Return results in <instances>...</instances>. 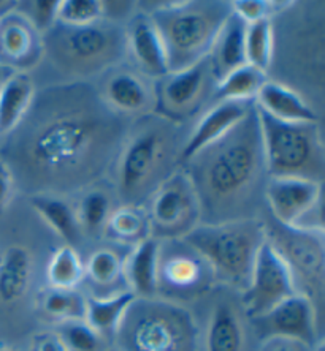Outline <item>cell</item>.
Segmentation results:
<instances>
[{"label":"cell","instance_id":"obj_21","mask_svg":"<svg viewBox=\"0 0 325 351\" xmlns=\"http://www.w3.org/2000/svg\"><path fill=\"white\" fill-rule=\"evenodd\" d=\"M256 106L284 122H319V114L300 92L280 81L268 80L256 97Z\"/></svg>","mask_w":325,"mask_h":351},{"label":"cell","instance_id":"obj_37","mask_svg":"<svg viewBox=\"0 0 325 351\" xmlns=\"http://www.w3.org/2000/svg\"><path fill=\"white\" fill-rule=\"evenodd\" d=\"M289 5L291 3L271 2V0H235L230 2V8L232 13L240 16L246 24H251L260 19H271L275 14L284 12Z\"/></svg>","mask_w":325,"mask_h":351},{"label":"cell","instance_id":"obj_4","mask_svg":"<svg viewBox=\"0 0 325 351\" xmlns=\"http://www.w3.org/2000/svg\"><path fill=\"white\" fill-rule=\"evenodd\" d=\"M43 58L71 80H86L122 64L127 56L126 29L116 19L103 18L94 24L56 23L41 35Z\"/></svg>","mask_w":325,"mask_h":351},{"label":"cell","instance_id":"obj_40","mask_svg":"<svg viewBox=\"0 0 325 351\" xmlns=\"http://www.w3.org/2000/svg\"><path fill=\"white\" fill-rule=\"evenodd\" d=\"M29 351H70L56 332H40L34 335Z\"/></svg>","mask_w":325,"mask_h":351},{"label":"cell","instance_id":"obj_11","mask_svg":"<svg viewBox=\"0 0 325 351\" xmlns=\"http://www.w3.org/2000/svg\"><path fill=\"white\" fill-rule=\"evenodd\" d=\"M218 78L211 69L208 56L188 69L170 71L164 78L154 81V114L183 125L205 106H211Z\"/></svg>","mask_w":325,"mask_h":351},{"label":"cell","instance_id":"obj_42","mask_svg":"<svg viewBox=\"0 0 325 351\" xmlns=\"http://www.w3.org/2000/svg\"><path fill=\"white\" fill-rule=\"evenodd\" d=\"M0 351H13V350H10V348H0Z\"/></svg>","mask_w":325,"mask_h":351},{"label":"cell","instance_id":"obj_20","mask_svg":"<svg viewBox=\"0 0 325 351\" xmlns=\"http://www.w3.org/2000/svg\"><path fill=\"white\" fill-rule=\"evenodd\" d=\"M252 106H254V101H219L211 105L184 141L181 156H179L181 167L195 154L224 136L230 128H234L241 119L246 117Z\"/></svg>","mask_w":325,"mask_h":351},{"label":"cell","instance_id":"obj_16","mask_svg":"<svg viewBox=\"0 0 325 351\" xmlns=\"http://www.w3.org/2000/svg\"><path fill=\"white\" fill-rule=\"evenodd\" d=\"M249 326L260 342L270 337L295 339L313 347L319 342L316 306L302 293L292 294L264 315L249 318Z\"/></svg>","mask_w":325,"mask_h":351},{"label":"cell","instance_id":"obj_2","mask_svg":"<svg viewBox=\"0 0 325 351\" xmlns=\"http://www.w3.org/2000/svg\"><path fill=\"white\" fill-rule=\"evenodd\" d=\"M181 168L197 192L202 223L256 219L268 182L256 103L245 119Z\"/></svg>","mask_w":325,"mask_h":351},{"label":"cell","instance_id":"obj_33","mask_svg":"<svg viewBox=\"0 0 325 351\" xmlns=\"http://www.w3.org/2000/svg\"><path fill=\"white\" fill-rule=\"evenodd\" d=\"M273 19H260L246 27V60L262 71L270 70L275 46H273Z\"/></svg>","mask_w":325,"mask_h":351},{"label":"cell","instance_id":"obj_28","mask_svg":"<svg viewBox=\"0 0 325 351\" xmlns=\"http://www.w3.org/2000/svg\"><path fill=\"white\" fill-rule=\"evenodd\" d=\"M267 81L265 71L246 64L219 80L211 105L219 101H254Z\"/></svg>","mask_w":325,"mask_h":351},{"label":"cell","instance_id":"obj_26","mask_svg":"<svg viewBox=\"0 0 325 351\" xmlns=\"http://www.w3.org/2000/svg\"><path fill=\"white\" fill-rule=\"evenodd\" d=\"M30 206L41 220L59 234L69 245L74 247L81 236V228L76 219V210L64 196L38 193L30 196Z\"/></svg>","mask_w":325,"mask_h":351},{"label":"cell","instance_id":"obj_1","mask_svg":"<svg viewBox=\"0 0 325 351\" xmlns=\"http://www.w3.org/2000/svg\"><path fill=\"white\" fill-rule=\"evenodd\" d=\"M127 122L85 81L48 87L12 133L5 163L32 195L80 192L116 163Z\"/></svg>","mask_w":325,"mask_h":351},{"label":"cell","instance_id":"obj_18","mask_svg":"<svg viewBox=\"0 0 325 351\" xmlns=\"http://www.w3.org/2000/svg\"><path fill=\"white\" fill-rule=\"evenodd\" d=\"M124 29L127 56L133 62V69L153 81L168 75L167 54L151 16L144 12L133 14Z\"/></svg>","mask_w":325,"mask_h":351},{"label":"cell","instance_id":"obj_41","mask_svg":"<svg viewBox=\"0 0 325 351\" xmlns=\"http://www.w3.org/2000/svg\"><path fill=\"white\" fill-rule=\"evenodd\" d=\"M14 190V179L12 169L5 160H0V214L7 209L13 196Z\"/></svg>","mask_w":325,"mask_h":351},{"label":"cell","instance_id":"obj_23","mask_svg":"<svg viewBox=\"0 0 325 351\" xmlns=\"http://www.w3.org/2000/svg\"><path fill=\"white\" fill-rule=\"evenodd\" d=\"M159 241L148 236L137 242L124 261L122 276L137 298L157 296Z\"/></svg>","mask_w":325,"mask_h":351},{"label":"cell","instance_id":"obj_19","mask_svg":"<svg viewBox=\"0 0 325 351\" xmlns=\"http://www.w3.org/2000/svg\"><path fill=\"white\" fill-rule=\"evenodd\" d=\"M249 318L240 301L223 294L210 311L205 334V351H247Z\"/></svg>","mask_w":325,"mask_h":351},{"label":"cell","instance_id":"obj_14","mask_svg":"<svg viewBox=\"0 0 325 351\" xmlns=\"http://www.w3.org/2000/svg\"><path fill=\"white\" fill-rule=\"evenodd\" d=\"M298 293L286 261L267 239L257 250L249 282L241 291L240 304L247 318L259 317Z\"/></svg>","mask_w":325,"mask_h":351},{"label":"cell","instance_id":"obj_29","mask_svg":"<svg viewBox=\"0 0 325 351\" xmlns=\"http://www.w3.org/2000/svg\"><path fill=\"white\" fill-rule=\"evenodd\" d=\"M85 276V265L71 245H62L56 250L46 269L49 288L58 290H76Z\"/></svg>","mask_w":325,"mask_h":351},{"label":"cell","instance_id":"obj_10","mask_svg":"<svg viewBox=\"0 0 325 351\" xmlns=\"http://www.w3.org/2000/svg\"><path fill=\"white\" fill-rule=\"evenodd\" d=\"M146 204L149 236L157 241L181 239L202 223L197 192L183 168L168 176Z\"/></svg>","mask_w":325,"mask_h":351},{"label":"cell","instance_id":"obj_3","mask_svg":"<svg viewBox=\"0 0 325 351\" xmlns=\"http://www.w3.org/2000/svg\"><path fill=\"white\" fill-rule=\"evenodd\" d=\"M183 125L157 114L135 119L116 158V193L121 206L144 208L168 176L181 168Z\"/></svg>","mask_w":325,"mask_h":351},{"label":"cell","instance_id":"obj_8","mask_svg":"<svg viewBox=\"0 0 325 351\" xmlns=\"http://www.w3.org/2000/svg\"><path fill=\"white\" fill-rule=\"evenodd\" d=\"M257 116L268 178H297L322 184L325 147L319 122H284L259 108Z\"/></svg>","mask_w":325,"mask_h":351},{"label":"cell","instance_id":"obj_38","mask_svg":"<svg viewBox=\"0 0 325 351\" xmlns=\"http://www.w3.org/2000/svg\"><path fill=\"white\" fill-rule=\"evenodd\" d=\"M21 12L27 18L34 27L43 35L56 21H58V12L60 0H34V2H23L16 3Z\"/></svg>","mask_w":325,"mask_h":351},{"label":"cell","instance_id":"obj_25","mask_svg":"<svg viewBox=\"0 0 325 351\" xmlns=\"http://www.w3.org/2000/svg\"><path fill=\"white\" fill-rule=\"evenodd\" d=\"M32 256L23 245H12L0 260V302L16 304L29 291Z\"/></svg>","mask_w":325,"mask_h":351},{"label":"cell","instance_id":"obj_30","mask_svg":"<svg viewBox=\"0 0 325 351\" xmlns=\"http://www.w3.org/2000/svg\"><path fill=\"white\" fill-rule=\"evenodd\" d=\"M105 233L124 242H140L149 236L146 209L140 206H120L108 219Z\"/></svg>","mask_w":325,"mask_h":351},{"label":"cell","instance_id":"obj_15","mask_svg":"<svg viewBox=\"0 0 325 351\" xmlns=\"http://www.w3.org/2000/svg\"><path fill=\"white\" fill-rule=\"evenodd\" d=\"M97 92L113 112L127 121L154 114V81L133 66L117 65L105 71Z\"/></svg>","mask_w":325,"mask_h":351},{"label":"cell","instance_id":"obj_39","mask_svg":"<svg viewBox=\"0 0 325 351\" xmlns=\"http://www.w3.org/2000/svg\"><path fill=\"white\" fill-rule=\"evenodd\" d=\"M259 351H322V340H319L316 347H313L295 339L270 337L262 340Z\"/></svg>","mask_w":325,"mask_h":351},{"label":"cell","instance_id":"obj_36","mask_svg":"<svg viewBox=\"0 0 325 351\" xmlns=\"http://www.w3.org/2000/svg\"><path fill=\"white\" fill-rule=\"evenodd\" d=\"M105 18V2L100 0H60L58 23L87 25Z\"/></svg>","mask_w":325,"mask_h":351},{"label":"cell","instance_id":"obj_7","mask_svg":"<svg viewBox=\"0 0 325 351\" xmlns=\"http://www.w3.org/2000/svg\"><path fill=\"white\" fill-rule=\"evenodd\" d=\"M181 239L208 263L216 282L241 293L249 282L257 250L265 241V228L259 219L200 223Z\"/></svg>","mask_w":325,"mask_h":351},{"label":"cell","instance_id":"obj_43","mask_svg":"<svg viewBox=\"0 0 325 351\" xmlns=\"http://www.w3.org/2000/svg\"><path fill=\"white\" fill-rule=\"evenodd\" d=\"M108 351H110V350H108ZM116 351H117V350H116Z\"/></svg>","mask_w":325,"mask_h":351},{"label":"cell","instance_id":"obj_34","mask_svg":"<svg viewBox=\"0 0 325 351\" xmlns=\"http://www.w3.org/2000/svg\"><path fill=\"white\" fill-rule=\"evenodd\" d=\"M54 332L70 351H108L107 339L85 319L62 322Z\"/></svg>","mask_w":325,"mask_h":351},{"label":"cell","instance_id":"obj_17","mask_svg":"<svg viewBox=\"0 0 325 351\" xmlns=\"http://www.w3.org/2000/svg\"><path fill=\"white\" fill-rule=\"evenodd\" d=\"M43 59V37L34 24L18 12L10 10L0 16V69L24 71Z\"/></svg>","mask_w":325,"mask_h":351},{"label":"cell","instance_id":"obj_13","mask_svg":"<svg viewBox=\"0 0 325 351\" xmlns=\"http://www.w3.org/2000/svg\"><path fill=\"white\" fill-rule=\"evenodd\" d=\"M265 203L271 219L298 230L324 231L322 184L297 178H268Z\"/></svg>","mask_w":325,"mask_h":351},{"label":"cell","instance_id":"obj_22","mask_svg":"<svg viewBox=\"0 0 325 351\" xmlns=\"http://www.w3.org/2000/svg\"><path fill=\"white\" fill-rule=\"evenodd\" d=\"M246 27L247 24L235 13H230L221 25L214 43L208 54L211 69L216 78L223 80L225 75L247 64L246 60Z\"/></svg>","mask_w":325,"mask_h":351},{"label":"cell","instance_id":"obj_6","mask_svg":"<svg viewBox=\"0 0 325 351\" xmlns=\"http://www.w3.org/2000/svg\"><path fill=\"white\" fill-rule=\"evenodd\" d=\"M117 351H197L199 326L183 304L137 298L115 334Z\"/></svg>","mask_w":325,"mask_h":351},{"label":"cell","instance_id":"obj_32","mask_svg":"<svg viewBox=\"0 0 325 351\" xmlns=\"http://www.w3.org/2000/svg\"><path fill=\"white\" fill-rule=\"evenodd\" d=\"M40 307L46 317L58 323L85 319L86 298L76 290L48 288L40 296Z\"/></svg>","mask_w":325,"mask_h":351},{"label":"cell","instance_id":"obj_27","mask_svg":"<svg viewBox=\"0 0 325 351\" xmlns=\"http://www.w3.org/2000/svg\"><path fill=\"white\" fill-rule=\"evenodd\" d=\"M137 296L131 290L105 298H86L85 322L102 334L103 337H115L124 313Z\"/></svg>","mask_w":325,"mask_h":351},{"label":"cell","instance_id":"obj_31","mask_svg":"<svg viewBox=\"0 0 325 351\" xmlns=\"http://www.w3.org/2000/svg\"><path fill=\"white\" fill-rule=\"evenodd\" d=\"M76 210L81 233H105V226L108 223L113 209L110 195L102 189H87L82 198L80 199Z\"/></svg>","mask_w":325,"mask_h":351},{"label":"cell","instance_id":"obj_35","mask_svg":"<svg viewBox=\"0 0 325 351\" xmlns=\"http://www.w3.org/2000/svg\"><path fill=\"white\" fill-rule=\"evenodd\" d=\"M124 261L113 249L103 247L89 256L85 272L97 287H113L122 277Z\"/></svg>","mask_w":325,"mask_h":351},{"label":"cell","instance_id":"obj_12","mask_svg":"<svg viewBox=\"0 0 325 351\" xmlns=\"http://www.w3.org/2000/svg\"><path fill=\"white\" fill-rule=\"evenodd\" d=\"M214 282L208 263L183 239L159 241V298L181 304L206 293Z\"/></svg>","mask_w":325,"mask_h":351},{"label":"cell","instance_id":"obj_24","mask_svg":"<svg viewBox=\"0 0 325 351\" xmlns=\"http://www.w3.org/2000/svg\"><path fill=\"white\" fill-rule=\"evenodd\" d=\"M35 97V86L29 73L14 71L0 84V138L14 132Z\"/></svg>","mask_w":325,"mask_h":351},{"label":"cell","instance_id":"obj_5","mask_svg":"<svg viewBox=\"0 0 325 351\" xmlns=\"http://www.w3.org/2000/svg\"><path fill=\"white\" fill-rule=\"evenodd\" d=\"M230 2H164L148 14L161 35L170 71L184 70L210 54Z\"/></svg>","mask_w":325,"mask_h":351},{"label":"cell","instance_id":"obj_9","mask_svg":"<svg viewBox=\"0 0 325 351\" xmlns=\"http://www.w3.org/2000/svg\"><path fill=\"white\" fill-rule=\"evenodd\" d=\"M265 237L282 256L298 293L316 306L324 298L325 242L324 231L289 228L273 219L264 221Z\"/></svg>","mask_w":325,"mask_h":351}]
</instances>
